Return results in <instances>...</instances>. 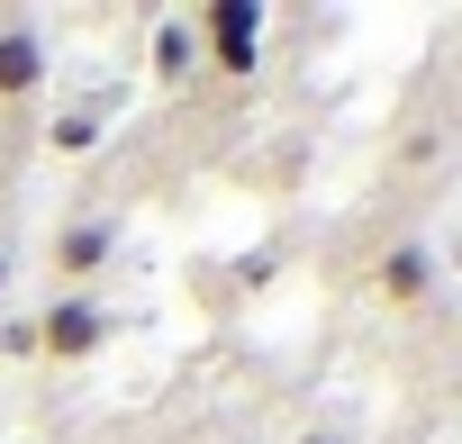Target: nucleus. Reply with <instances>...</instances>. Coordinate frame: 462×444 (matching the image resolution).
I'll list each match as a JSON object with an SVG mask.
<instances>
[{
    "mask_svg": "<svg viewBox=\"0 0 462 444\" xmlns=\"http://www.w3.org/2000/svg\"><path fill=\"white\" fill-rule=\"evenodd\" d=\"M372 291H381L390 309L435 300V245H390V254H381V273H372Z\"/></svg>",
    "mask_w": 462,
    "mask_h": 444,
    "instance_id": "39448f33",
    "label": "nucleus"
},
{
    "mask_svg": "<svg viewBox=\"0 0 462 444\" xmlns=\"http://www.w3.org/2000/svg\"><path fill=\"white\" fill-rule=\"evenodd\" d=\"M291 444H354V435H345V426H327V417H318V426H300V435H291Z\"/></svg>",
    "mask_w": 462,
    "mask_h": 444,
    "instance_id": "6e6552de",
    "label": "nucleus"
},
{
    "mask_svg": "<svg viewBox=\"0 0 462 444\" xmlns=\"http://www.w3.org/2000/svg\"><path fill=\"white\" fill-rule=\"evenodd\" d=\"M0 291H10V245H0Z\"/></svg>",
    "mask_w": 462,
    "mask_h": 444,
    "instance_id": "1a4fd4ad",
    "label": "nucleus"
},
{
    "mask_svg": "<svg viewBox=\"0 0 462 444\" xmlns=\"http://www.w3.org/2000/svg\"><path fill=\"white\" fill-rule=\"evenodd\" d=\"M0 354H10V318H0Z\"/></svg>",
    "mask_w": 462,
    "mask_h": 444,
    "instance_id": "9d476101",
    "label": "nucleus"
},
{
    "mask_svg": "<svg viewBox=\"0 0 462 444\" xmlns=\"http://www.w3.org/2000/svg\"><path fill=\"white\" fill-rule=\"evenodd\" d=\"M37 82H46V37L10 19V28H0V109L37 100Z\"/></svg>",
    "mask_w": 462,
    "mask_h": 444,
    "instance_id": "20e7f679",
    "label": "nucleus"
},
{
    "mask_svg": "<svg viewBox=\"0 0 462 444\" xmlns=\"http://www.w3.org/2000/svg\"><path fill=\"white\" fill-rule=\"evenodd\" d=\"M118 336V318L91 300V291H64L55 309H37L28 318V345H37V363H82V354H100Z\"/></svg>",
    "mask_w": 462,
    "mask_h": 444,
    "instance_id": "f03ea898",
    "label": "nucleus"
},
{
    "mask_svg": "<svg viewBox=\"0 0 462 444\" xmlns=\"http://www.w3.org/2000/svg\"><path fill=\"white\" fill-rule=\"evenodd\" d=\"M190 73H199V37H190V19H154V82L181 91Z\"/></svg>",
    "mask_w": 462,
    "mask_h": 444,
    "instance_id": "423d86ee",
    "label": "nucleus"
},
{
    "mask_svg": "<svg viewBox=\"0 0 462 444\" xmlns=\"http://www.w3.org/2000/svg\"><path fill=\"white\" fill-rule=\"evenodd\" d=\"M190 37H199V64H217L226 82H245L263 64V10L254 0H208V10H190Z\"/></svg>",
    "mask_w": 462,
    "mask_h": 444,
    "instance_id": "f257e3e1",
    "label": "nucleus"
},
{
    "mask_svg": "<svg viewBox=\"0 0 462 444\" xmlns=\"http://www.w3.org/2000/svg\"><path fill=\"white\" fill-rule=\"evenodd\" d=\"M46 145H55V154H91V145H100V118H91V109H73V118H55V127H46Z\"/></svg>",
    "mask_w": 462,
    "mask_h": 444,
    "instance_id": "0eeeda50",
    "label": "nucleus"
},
{
    "mask_svg": "<svg viewBox=\"0 0 462 444\" xmlns=\"http://www.w3.org/2000/svg\"><path fill=\"white\" fill-rule=\"evenodd\" d=\"M109 254H118V217H64L55 227V245H46V264H55V282H100L109 273Z\"/></svg>",
    "mask_w": 462,
    "mask_h": 444,
    "instance_id": "7ed1b4c3",
    "label": "nucleus"
}]
</instances>
